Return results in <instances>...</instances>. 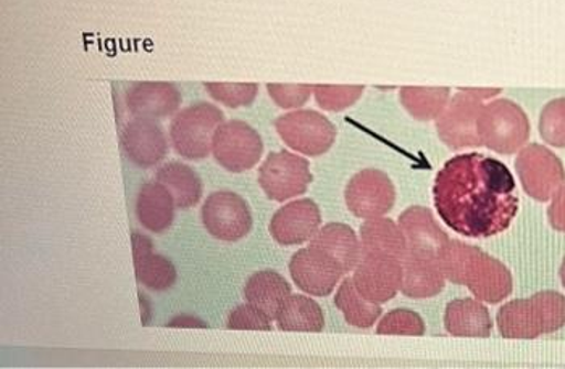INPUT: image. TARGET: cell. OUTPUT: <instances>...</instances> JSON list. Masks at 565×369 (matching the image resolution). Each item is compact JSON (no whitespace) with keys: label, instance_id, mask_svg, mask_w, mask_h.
Instances as JSON below:
<instances>
[{"label":"cell","instance_id":"obj_18","mask_svg":"<svg viewBox=\"0 0 565 369\" xmlns=\"http://www.w3.org/2000/svg\"><path fill=\"white\" fill-rule=\"evenodd\" d=\"M131 243L138 283L156 292L167 291L177 283V268L166 257L153 253V243L148 236L135 231L131 235Z\"/></svg>","mask_w":565,"mask_h":369},{"label":"cell","instance_id":"obj_2","mask_svg":"<svg viewBox=\"0 0 565 369\" xmlns=\"http://www.w3.org/2000/svg\"><path fill=\"white\" fill-rule=\"evenodd\" d=\"M497 323L505 339H535L556 333L565 325V297L556 291H543L518 299L500 308Z\"/></svg>","mask_w":565,"mask_h":369},{"label":"cell","instance_id":"obj_28","mask_svg":"<svg viewBox=\"0 0 565 369\" xmlns=\"http://www.w3.org/2000/svg\"><path fill=\"white\" fill-rule=\"evenodd\" d=\"M334 305L343 313L349 325L361 327V329H369L382 316V306L365 299L355 287L352 278H347L341 283L334 297Z\"/></svg>","mask_w":565,"mask_h":369},{"label":"cell","instance_id":"obj_30","mask_svg":"<svg viewBox=\"0 0 565 369\" xmlns=\"http://www.w3.org/2000/svg\"><path fill=\"white\" fill-rule=\"evenodd\" d=\"M205 89L212 99L230 109L250 106L259 93L256 83H205Z\"/></svg>","mask_w":565,"mask_h":369},{"label":"cell","instance_id":"obj_29","mask_svg":"<svg viewBox=\"0 0 565 369\" xmlns=\"http://www.w3.org/2000/svg\"><path fill=\"white\" fill-rule=\"evenodd\" d=\"M451 93L448 87H403L401 104L415 120H436L448 106Z\"/></svg>","mask_w":565,"mask_h":369},{"label":"cell","instance_id":"obj_9","mask_svg":"<svg viewBox=\"0 0 565 369\" xmlns=\"http://www.w3.org/2000/svg\"><path fill=\"white\" fill-rule=\"evenodd\" d=\"M264 142L259 132L244 121L232 120L220 124L212 142V153L223 169L243 173L259 163Z\"/></svg>","mask_w":565,"mask_h":369},{"label":"cell","instance_id":"obj_35","mask_svg":"<svg viewBox=\"0 0 565 369\" xmlns=\"http://www.w3.org/2000/svg\"><path fill=\"white\" fill-rule=\"evenodd\" d=\"M270 319L250 304L236 306L228 316V329L271 330Z\"/></svg>","mask_w":565,"mask_h":369},{"label":"cell","instance_id":"obj_3","mask_svg":"<svg viewBox=\"0 0 565 369\" xmlns=\"http://www.w3.org/2000/svg\"><path fill=\"white\" fill-rule=\"evenodd\" d=\"M223 120L225 115L214 104L198 102L178 111L170 123L174 152L188 160L205 159Z\"/></svg>","mask_w":565,"mask_h":369},{"label":"cell","instance_id":"obj_37","mask_svg":"<svg viewBox=\"0 0 565 369\" xmlns=\"http://www.w3.org/2000/svg\"><path fill=\"white\" fill-rule=\"evenodd\" d=\"M170 327H209L207 323L202 322V319L194 318V316L190 315H180L177 318H173L172 322L169 323Z\"/></svg>","mask_w":565,"mask_h":369},{"label":"cell","instance_id":"obj_7","mask_svg":"<svg viewBox=\"0 0 565 369\" xmlns=\"http://www.w3.org/2000/svg\"><path fill=\"white\" fill-rule=\"evenodd\" d=\"M278 134L292 151L319 156L330 151L337 128L316 110H296L275 121Z\"/></svg>","mask_w":565,"mask_h":369},{"label":"cell","instance_id":"obj_26","mask_svg":"<svg viewBox=\"0 0 565 369\" xmlns=\"http://www.w3.org/2000/svg\"><path fill=\"white\" fill-rule=\"evenodd\" d=\"M156 180L172 193L174 205L181 210L196 207L204 193L201 177L186 163H166L157 170Z\"/></svg>","mask_w":565,"mask_h":369},{"label":"cell","instance_id":"obj_25","mask_svg":"<svg viewBox=\"0 0 565 369\" xmlns=\"http://www.w3.org/2000/svg\"><path fill=\"white\" fill-rule=\"evenodd\" d=\"M361 246L362 253H379L403 260L406 256L407 240L399 223L380 217L367 219L361 226Z\"/></svg>","mask_w":565,"mask_h":369},{"label":"cell","instance_id":"obj_32","mask_svg":"<svg viewBox=\"0 0 565 369\" xmlns=\"http://www.w3.org/2000/svg\"><path fill=\"white\" fill-rule=\"evenodd\" d=\"M540 134L553 148H565V97L546 104L540 117Z\"/></svg>","mask_w":565,"mask_h":369},{"label":"cell","instance_id":"obj_6","mask_svg":"<svg viewBox=\"0 0 565 369\" xmlns=\"http://www.w3.org/2000/svg\"><path fill=\"white\" fill-rule=\"evenodd\" d=\"M515 170L523 191L539 202L551 200L565 184L563 162L542 144H530L519 152Z\"/></svg>","mask_w":565,"mask_h":369},{"label":"cell","instance_id":"obj_15","mask_svg":"<svg viewBox=\"0 0 565 369\" xmlns=\"http://www.w3.org/2000/svg\"><path fill=\"white\" fill-rule=\"evenodd\" d=\"M121 148L135 165L152 169L166 159L169 141L159 121L135 117L121 131Z\"/></svg>","mask_w":565,"mask_h":369},{"label":"cell","instance_id":"obj_8","mask_svg":"<svg viewBox=\"0 0 565 369\" xmlns=\"http://www.w3.org/2000/svg\"><path fill=\"white\" fill-rule=\"evenodd\" d=\"M259 183L267 197L275 202L301 196L312 183L309 162L288 151L271 152L259 169Z\"/></svg>","mask_w":565,"mask_h":369},{"label":"cell","instance_id":"obj_1","mask_svg":"<svg viewBox=\"0 0 565 369\" xmlns=\"http://www.w3.org/2000/svg\"><path fill=\"white\" fill-rule=\"evenodd\" d=\"M435 207L446 226L466 238L501 235L519 211L515 180L500 160L463 153L436 176Z\"/></svg>","mask_w":565,"mask_h":369},{"label":"cell","instance_id":"obj_36","mask_svg":"<svg viewBox=\"0 0 565 369\" xmlns=\"http://www.w3.org/2000/svg\"><path fill=\"white\" fill-rule=\"evenodd\" d=\"M547 219L556 231L565 232V184L553 197L547 208Z\"/></svg>","mask_w":565,"mask_h":369},{"label":"cell","instance_id":"obj_24","mask_svg":"<svg viewBox=\"0 0 565 369\" xmlns=\"http://www.w3.org/2000/svg\"><path fill=\"white\" fill-rule=\"evenodd\" d=\"M445 327L457 337H490L493 322L479 299H457L446 306Z\"/></svg>","mask_w":565,"mask_h":369},{"label":"cell","instance_id":"obj_17","mask_svg":"<svg viewBox=\"0 0 565 369\" xmlns=\"http://www.w3.org/2000/svg\"><path fill=\"white\" fill-rule=\"evenodd\" d=\"M127 107L132 117L159 118L172 117L181 106V94L172 83H135L128 87Z\"/></svg>","mask_w":565,"mask_h":369},{"label":"cell","instance_id":"obj_20","mask_svg":"<svg viewBox=\"0 0 565 369\" xmlns=\"http://www.w3.org/2000/svg\"><path fill=\"white\" fill-rule=\"evenodd\" d=\"M399 226L407 240V250L425 256H438L449 242L448 235L439 228L428 208L411 207L401 214Z\"/></svg>","mask_w":565,"mask_h":369},{"label":"cell","instance_id":"obj_39","mask_svg":"<svg viewBox=\"0 0 565 369\" xmlns=\"http://www.w3.org/2000/svg\"><path fill=\"white\" fill-rule=\"evenodd\" d=\"M559 274H561V281H563V285L565 287V259L563 261V264H561Z\"/></svg>","mask_w":565,"mask_h":369},{"label":"cell","instance_id":"obj_31","mask_svg":"<svg viewBox=\"0 0 565 369\" xmlns=\"http://www.w3.org/2000/svg\"><path fill=\"white\" fill-rule=\"evenodd\" d=\"M425 330L427 327L422 316L406 308L393 310L388 315L383 316L376 327V333L386 334V336H424Z\"/></svg>","mask_w":565,"mask_h":369},{"label":"cell","instance_id":"obj_11","mask_svg":"<svg viewBox=\"0 0 565 369\" xmlns=\"http://www.w3.org/2000/svg\"><path fill=\"white\" fill-rule=\"evenodd\" d=\"M347 205L358 218L372 219L385 217L393 210L396 189L388 174L380 170H362L349 181Z\"/></svg>","mask_w":565,"mask_h":369},{"label":"cell","instance_id":"obj_19","mask_svg":"<svg viewBox=\"0 0 565 369\" xmlns=\"http://www.w3.org/2000/svg\"><path fill=\"white\" fill-rule=\"evenodd\" d=\"M403 292L409 299H430L445 289L446 278L438 256L406 250L403 259Z\"/></svg>","mask_w":565,"mask_h":369},{"label":"cell","instance_id":"obj_22","mask_svg":"<svg viewBox=\"0 0 565 369\" xmlns=\"http://www.w3.org/2000/svg\"><path fill=\"white\" fill-rule=\"evenodd\" d=\"M174 208L177 205H174L172 193L159 181L146 183L139 189L136 215L148 231L157 235L167 231L172 226Z\"/></svg>","mask_w":565,"mask_h":369},{"label":"cell","instance_id":"obj_27","mask_svg":"<svg viewBox=\"0 0 565 369\" xmlns=\"http://www.w3.org/2000/svg\"><path fill=\"white\" fill-rule=\"evenodd\" d=\"M278 327L288 333H320L326 327L323 310L306 295H289L277 316Z\"/></svg>","mask_w":565,"mask_h":369},{"label":"cell","instance_id":"obj_10","mask_svg":"<svg viewBox=\"0 0 565 369\" xmlns=\"http://www.w3.org/2000/svg\"><path fill=\"white\" fill-rule=\"evenodd\" d=\"M201 218L205 229L225 242L246 238L253 228L249 204L232 191H218L205 198Z\"/></svg>","mask_w":565,"mask_h":369},{"label":"cell","instance_id":"obj_14","mask_svg":"<svg viewBox=\"0 0 565 369\" xmlns=\"http://www.w3.org/2000/svg\"><path fill=\"white\" fill-rule=\"evenodd\" d=\"M462 285H467L479 301L500 304L511 295L514 281L511 271L502 261L477 247L463 273Z\"/></svg>","mask_w":565,"mask_h":369},{"label":"cell","instance_id":"obj_23","mask_svg":"<svg viewBox=\"0 0 565 369\" xmlns=\"http://www.w3.org/2000/svg\"><path fill=\"white\" fill-rule=\"evenodd\" d=\"M312 246L319 247L327 252L331 259L337 260L344 274L354 271L362 256L361 240L351 226L343 223H330L319 229L312 240Z\"/></svg>","mask_w":565,"mask_h":369},{"label":"cell","instance_id":"obj_38","mask_svg":"<svg viewBox=\"0 0 565 369\" xmlns=\"http://www.w3.org/2000/svg\"><path fill=\"white\" fill-rule=\"evenodd\" d=\"M139 304H141L142 323L148 325L149 316L152 315V305L149 304L148 299H146V295L142 294V292H139Z\"/></svg>","mask_w":565,"mask_h":369},{"label":"cell","instance_id":"obj_4","mask_svg":"<svg viewBox=\"0 0 565 369\" xmlns=\"http://www.w3.org/2000/svg\"><path fill=\"white\" fill-rule=\"evenodd\" d=\"M479 135L481 145L484 148L504 155H512L529 142V117L512 100H494L481 110Z\"/></svg>","mask_w":565,"mask_h":369},{"label":"cell","instance_id":"obj_13","mask_svg":"<svg viewBox=\"0 0 565 369\" xmlns=\"http://www.w3.org/2000/svg\"><path fill=\"white\" fill-rule=\"evenodd\" d=\"M289 273L295 284L313 297L330 295L344 276L338 261L312 243L292 256L289 261Z\"/></svg>","mask_w":565,"mask_h":369},{"label":"cell","instance_id":"obj_12","mask_svg":"<svg viewBox=\"0 0 565 369\" xmlns=\"http://www.w3.org/2000/svg\"><path fill=\"white\" fill-rule=\"evenodd\" d=\"M403 260L379 253H362L352 280L370 302L385 304L396 297L403 287Z\"/></svg>","mask_w":565,"mask_h":369},{"label":"cell","instance_id":"obj_5","mask_svg":"<svg viewBox=\"0 0 565 369\" xmlns=\"http://www.w3.org/2000/svg\"><path fill=\"white\" fill-rule=\"evenodd\" d=\"M481 102L483 99L473 89H462L436 118L439 139L452 151L480 148L479 117L484 107Z\"/></svg>","mask_w":565,"mask_h":369},{"label":"cell","instance_id":"obj_34","mask_svg":"<svg viewBox=\"0 0 565 369\" xmlns=\"http://www.w3.org/2000/svg\"><path fill=\"white\" fill-rule=\"evenodd\" d=\"M274 102L281 109H298L305 106L313 93L312 85H268Z\"/></svg>","mask_w":565,"mask_h":369},{"label":"cell","instance_id":"obj_21","mask_svg":"<svg viewBox=\"0 0 565 369\" xmlns=\"http://www.w3.org/2000/svg\"><path fill=\"white\" fill-rule=\"evenodd\" d=\"M291 295V284L277 271L264 270L253 274L244 285L247 304L259 310L270 322L277 319L282 304Z\"/></svg>","mask_w":565,"mask_h":369},{"label":"cell","instance_id":"obj_16","mask_svg":"<svg viewBox=\"0 0 565 369\" xmlns=\"http://www.w3.org/2000/svg\"><path fill=\"white\" fill-rule=\"evenodd\" d=\"M322 214L310 198H299L281 207L270 221L271 238L281 246H299L319 232Z\"/></svg>","mask_w":565,"mask_h":369},{"label":"cell","instance_id":"obj_33","mask_svg":"<svg viewBox=\"0 0 565 369\" xmlns=\"http://www.w3.org/2000/svg\"><path fill=\"white\" fill-rule=\"evenodd\" d=\"M364 89V86L317 85L313 86V94H316L320 109L341 111L354 106L361 99Z\"/></svg>","mask_w":565,"mask_h":369}]
</instances>
